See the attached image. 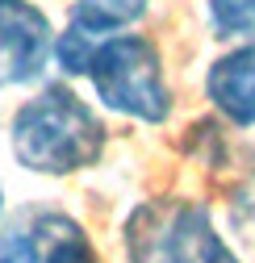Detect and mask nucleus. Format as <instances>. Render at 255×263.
I'll list each match as a JSON object with an SVG mask.
<instances>
[{"label": "nucleus", "mask_w": 255, "mask_h": 263, "mask_svg": "<svg viewBox=\"0 0 255 263\" xmlns=\"http://www.w3.org/2000/svg\"><path fill=\"white\" fill-rule=\"evenodd\" d=\"M105 142V121L67 84H46L25 105H17L9 121L13 159L34 176H76L97 167Z\"/></svg>", "instance_id": "f257e3e1"}, {"label": "nucleus", "mask_w": 255, "mask_h": 263, "mask_svg": "<svg viewBox=\"0 0 255 263\" xmlns=\"http://www.w3.org/2000/svg\"><path fill=\"white\" fill-rule=\"evenodd\" d=\"M88 80L109 113H121L142 125H163L172 117L163 59H159V46L142 34H109L88 67Z\"/></svg>", "instance_id": "f03ea898"}, {"label": "nucleus", "mask_w": 255, "mask_h": 263, "mask_svg": "<svg viewBox=\"0 0 255 263\" xmlns=\"http://www.w3.org/2000/svg\"><path fill=\"white\" fill-rule=\"evenodd\" d=\"M54 59L50 17L34 0H0V88L42 80Z\"/></svg>", "instance_id": "7ed1b4c3"}, {"label": "nucleus", "mask_w": 255, "mask_h": 263, "mask_svg": "<svg viewBox=\"0 0 255 263\" xmlns=\"http://www.w3.org/2000/svg\"><path fill=\"white\" fill-rule=\"evenodd\" d=\"M205 96L230 125L239 129L255 125V42H243L209 63Z\"/></svg>", "instance_id": "20e7f679"}, {"label": "nucleus", "mask_w": 255, "mask_h": 263, "mask_svg": "<svg viewBox=\"0 0 255 263\" xmlns=\"http://www.w3.org/2000/svg\"><path fill=\"white\" fill-rule=\"evenodd\" d=\"M159 263H243V259L217 234L209 209L188 201V205H176V213H172Z\"/></svg>", "instance_id": "39448f33"}, {"label": "nucleus", "mask_w": 255, "mask_h": 263, "mask_svg": "<svg viewBox=\"0 0 255 263\" xmlns=\"http://www.w3.org/2000/svg\"><path fill=\"white\" fill-rule=\"evenodd\" d=\"M172 213L176 209H163L155 201L138 205L130 213V221H125V259H130V263H159V251H163Z\"/></svg>", "instance_id": "423d86ee"}, {"label": "nucleus", "mask_w": 255, "mask_h": 263, "mask_svg": "<svg viewBox=\"0 0 255 263\" xmlns=\"http://www.w3.org/2000/svg\"><path fill=\"white\" fill-rule=\"evenodd\" d=\"M142 17H147V0H76L67 21H76V25L92 29V34L109 38V34L130 29Z\"/></svg>", "instance_id": "0eeeda50"}, {"label": "nucleus", "mask_w": 255, "mask_h": 263, "mask_svg": "<svg viewBox=\"0 0 255 263\" xmlns=\"http://www.w3.org/2000/svg\"><path fill=\"white\" fill-rule=\"evenodd\" d=\"M42 263H101L88 234L63 213H46V259Z\"/></svg>", "instance_id": "6e6552de"}, {"label": "nucleus", "mask_w": 255, "mask_h": 263, "mask_svg": "<svg viewBox=\"0 0 255 263\" xmlns=\"http://www.w3.org/2000/svg\"><path fill=\"white\" fill-rule=\"evenodd\" d=\"M101 42H105L101 34H92V29L67 21V29L54 34V67H59L63 76H88V67H92V59H97Z\"/></svg>", "instance_id": "1a4fd4ad"}, {"label": "nucleus", "mask_w": 255, "mask_h": 263, "mask_svg": "<svg viewBox=\"0 0 255 263\" xmlns=\"http://www.w3.org/2000/svg\"><path fill=\"white\" fill-rule=\"evenodd\" d=\"M46 259V213L0 234V263H42Z\"/></svg>", "instance_id": "9d476101"}, {"label": "nucleus", "mask_w": 255, "mask_h": 263, "mask_svg": "<svg viewBox=\"0 0 255 263\" xmlns=\"http://www.w3.org/2000/svg\"><path fill=\"white\" fill-rule=\"evenodd\" d=\"M213 38H251L255 34V0H205Z\"/></svg>", "instance_id": "9b49d317"}, {"label": "nucleus", "mask_w": 255, "mask_h": 263, "mask_svg": "<svg viewBox=\"0 0 255 263\" xmlns=\"http://www.w3.org/2000/svg\"><path fill=\"white\" fill-rule=\"evenodd\" d=\"M0 213H5V188H0Z\"/></svg>", "instance_id": "f8f14e48"}]
</instances>
